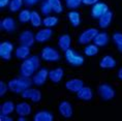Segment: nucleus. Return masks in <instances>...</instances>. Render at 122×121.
Wrapping results in <instances>:
<instances>
[{
    "label": "nucleus",
    "instance_id": "a19ab883",
    "mask_svg": "<svg viewBox=\"0 0 122 121\" xmlns=\"http://www.w3.org/2000/svg\"><path fill=\"white\" fill-rule=\"evenodd\" d=\"M117 76H118V78L120 79V80H122V67L119 68V71L117 72Z\"/></svg>",
    "mask_w": 122,
    "mask_h": 121
},
{
    "label": "nucleus",
    "instance_id": "7c9ffc66",
    "mask_svg": "<svg viewBox=\"0 0 122 121\" xmlns=\"http://www.w3.org/2000/svg\"><path fill=\"white\" fill-rule=\"evenodd\" d=\"M31 19V11L28 10H23L19 14V21L21 23H28Z\"/></svg>",
    "mask_w": 122,
    "mask_h": 121
},
{
    "label": "nucleus",
    "instance_id": "1a4fd4ad",
    "mask_svg": "<svg viewBox=\"0 0 122 121\" xmlns=\"http://www.w3.org/2000/svg\"><path fill=\"white\" fill-rule=\"evenodd\" d=\"M22 96L25 99H30L33 102H38L41 99V92L37 89L27 88L22 92Z\"/></svg>",
    "mask_w": 122,
    "mask_h": 121
},
{
    "label": "nucleus",
    "instance_id": "72a5a7b5",
    "mask_svg": "<svg viewBox=\"0 0 122 121\" xmlns=\"http://www.w3.org/2000/svg\"><path fill=\"white\" fill-rule=\"evenodd\" d=\"M65 3H66V6L71 10H76V8L80 7L82 0H65Z\"/></svg>",
    "mask_w": 122,
    "mask_h": 121
},
{
    "label": "nucleus",
    "instance_id": "a878e982",
    "mask_svg": "<svg viewBox=\"0 0 122 121\" xmlns=\"http://www.w3.org/2000/svg\"><path fill=\"white\" fill-rule=\"evenodd\" d=\"M14 110H16V107L13 101H5L0 107V112L2 115H10L13 113Z\"/></svg>",
    "mask_w": 122,
    "mask_h": 121
},
{
    "label": "nucleus",
    "instance_id": "79ce46f5",
    "mask_svg": "<svg viewBox=\"0 0 122 121\" xmlns=\"http://www.w3.org/2000/svg\"><path fill=\"white\" fill-rule=\"evenodd\" d=\"M18 120H19V121H24V120H26V119H25V116H20Z\"/></svg>",
    "mask_w": 122,
    "mask_h": 121
},
{
    "label": "nucleus",
    "instance_id": "20e7f679",
    "mask_svg": "<svg viewBox=\"0 0 122 121\" xmlns=\"http://www.w3.org/2000/svg\"><path fill=\"white\" fill-rule=\"evenodd\" d=\"M97 33H98V30L96 28H88L80 34L78 38V43L80 45H87L91 40H93Z\"/></svg>",
    "mask_w": 122,
    "mask_h": 121
},
{
    "label": "nucleus",
    "instance_id": "c85d7f7f",
    "mask_svg": "<svg viewBox=\"0 0 122 121\" xmlns=\"http://www.w3.org/2000/svg\"><path fill=\"white\" fill-rule=\"evenodd\" d=\"M84 53L86 56L92 57L94 55H96L98 53V46H96L95 44L94 45H88V46L84 49Z\"/></svg>",
    "mask_w": 122,
    "mask_h": 121
},
{
    "label": "nucleus",
    "instance_id": "dca6fc26",
    "mask_svg": "<svg viewBox=\"0 0 122 121\" xmlns=\"http://www.w3.org/2000/svg\"><path fill=\"white\" fill-rule=\"evenodd\" d=\"M63 75H64V71L61 67L54 68L49 71V78L53 83H59L62 80Z\"/></svg>",
    "mask_w": 122,
    "mask_h": 121
},
{
    "label": "nucleus",
    "instance_id": "423d86ee",
    "mask_svg": "<svg viewBox=\"0 0 122 121\" xmlns=\"http://www.w3.org/2000/svg\"><path fill=\"white\" fill-rule=\"evenodd\" d=\"M41 56L46 61H58L60 59V54L58 53V51L51 47H45L41 51Z\"/></svg>",
    "mask_w": 122,
    "mask_h": 121
},
{
    "label": "nucleus",
    "instance_id": "a211bd4d",
    "mask_svg": "<svg viewBox=\"0 0 122 121\" xmlns=\"http://www.w3.org/2000/svg\"><path fill=\"white\" fill-rule=\"evenodd\" d=\"M16 111L19 116H28L31 114L32 109L28 102H20L19 105L16 106Z\"/></svg>",
    "mask_w": 122,
    "mask_h": 121
},
{
    "label": "nucleus",
    "instance_id": "4c0bfd02",
    "mask_svg": "<svg viewBox=\"0 0 122 121\" xmlns=\"http://www.w3.org/2000/svg\"><path fill=\"white\" fill-rule=\"evenodd\" d=\"M10 0H0V7L1 8H3V7H5L6 5L10 3Z\"/></svg>",
    "mask_w": 122,
    "mask_h": 121
},
{
    "label": "nucleus",
    "instance_id": "412c9836",
    "mask_svg": "<svg viewBox=\"0 0 122 121\" xmlns=\"http://www.w3.org/2000/svg\"><path fill=\"white\" fill-rule=\"evenodd\" d=\"M1 28L7 32H14L16 30V22L13 18H5L1 21Z\"/></svg>",
    "mask_w": 122,
    "mask_h": 121
},
{
    "label": "nucleus",
    "instance_id": "2eb2a0df",
    "mask_svg": "<svg viewBox=\"0 0 122 121\" xmlns=\"http://www.w3.org/2000/svg\"><path fill=\"white\" fill-rule=\"evenodd\" d=\"M92 96H93V93H92V90H91L90 87H83L81 88L79 91L77 92V97L81 101H89L92 99Z\"/></svg>",
    "mask_w": 122,
    "mask_h": 121
},
{
    "label": "nucleus",
    "instance_id": "ea45409f",
    "mask_svg": "<svg viewBox=\"0 0 122 121\" xmlns=\"http://www.w3.org/2000/svg\"><path fill=\"white\" fill-rule=\"evenodd\" d=\"M24 2L27 4V5H33V4H35L36 2V0H24Z\"/></svg>",
    "mask_w": 122,
    "mask_h": 121
},
{
    "label": "nucleus",
    "instance_id": "6ab92c4d",
    "mask_svg": "<svg viewBox=\"0 0 122 121\" xmlns=\"http://www.w3.org/2000/svg\"><path fill=\"white\" fill-rule=\"evenodd\" d=\"M112 19H113V13L111 10H108L105 15H102V17L99 18V23L98 25L100 28H107V27H109L110 25H111V22H112Z\"/></svg>",
    "mask_w": 122,
    "mask_h": 121
},
{
    "label": "nucleus",
    "instance_id": "39448f33",
    "mask_svg": "<svg viewBox=\"0 0 122 121\" xmlns=\"http://www.w3.org/2000/svg\"><path fill=\"white\" fill-rule=\"evenodd\" d=\"M98 94L103 101H111L115 97V90L109 84H100L98 86Z\"/></svg>",
    "mask_w": 122,
    "mask_h": 121
},
{
    "label": "nucleus",
    "instance_id": "f8f14e48",
    "mask_svg": "<svg viewBox=\"0 0 122 121\" xmlns=\"http://www.w3.org/2000/svg\"><path fill=\"white\" fill-rule=\"evenodd\" d=\"M49 77V71L47 68H41L39 69L38 72H36V75L33 77V83L37 86L44 85L47 81V78Z\"/></svg>",
    "mask_w": 122,
    "mask_h": 121
},
{
    "label": "nucleus",
    "instance_id": "393cba45",
    "mask_svg": "<svg viewBox=\"0 0 122 121\" xmlns=\"http://www.w3.org/2000/svg\"><path fill=\"white\" fill-rule=\"evenodd\" d=\"M67 17H68V20L71 24L74 27H78L79 25L81 24V16H80V13L76 10H71L67 14Z\"/></svg>",
    "mask_w": 122,
    "mask_h": 121
},
{
    "label": "nucleus",
    "instance_id": "f03ea898",
    "mask_svg": "<svg viewBox=\"0 0 122 121\" xmlns=\"http://www.w3.org/2000/svg\"><path fill=\"white\" fill-rule=\"evenodd\" d=\"M31 81L28 77H23L21 76L20 78L13 79L8 82V89L14 93H22L24 90L27 88H30L31 86Z\"/></svg>",
    "mask_w": 122,
    "mask_h": 121
},
{
    "label": "nucleus",
    "instance_id": "7ed1b4c3",
    "mask_svg": "<svg viewBox=\"0 0 122 121\" xmlns=\"http://www.w3.org/2000/svg\"><path fill=\"white\" fill-rule=\"evenodd\" d=\"M65 59L72 66H81L85 61L84 57L72 49H68L67 51H65Z\"/></svg>",
    "mask_w": 122,
    "mask_h": 121
},
{
    "label": "nucleus",
    "instance_id": "c756f323",
    "mask_svg": "<svg viewBox=\"0 0 122 121\" xmlns=\"http://www.w3.org/2000/svg\"><path fill=\"white\" fill-rule=\"evenodd\" d=\"M42 24L50 28V27H54L58 24V18L57 17H52V16H49V17H46L44 20H42Z\"/></svg>",
    "mask_w": 122,
    "mask_h": 121
},
{
    "label": "nucleus",
    "instance_id": "37998d69",
    "mask_svg": "<svg viewBox=\"0 0 122 121\" xmlns=\"http://www.w3.org/2000/svg\"><path fill=\"white\" fill-rule=\"evenodd\" d=\"M36 1H38V0H36Z\"/></svg>",
    "mask_w": 122,
    "mask_h": 121
},
{
    "label": "nucleus",
    "instance_id": "2f4dec72",
    "mask_svg": "<svg viewBox=\"0 0 122 121\" xmlns=\"http://www.w3.org/2000/svg\"><path fill=\"white\" fill-rule=\"evenodd\" d=\"M24 0H10V11H18L22 6Z\"/></svg>",
    "mask_w": 122,
    "mask_h": 121
},
{
    "label": "nucleus",
    "instance_id": "9b49d317",
    "mask_svg": "<svg viewBox=\"0 0 122 121\" xmlns=\"http://www.w3.org/2000/svg\"><path fill=\"white\" fill-rule=\"evenodd\" d=\"M65 87L68 91L77 93L81 88L84 87V82L80 79H71L65 83Z\"/></svg>",
    "mask_w": 122,
    "mask_h": 121
},
{
    "label": "nucleus",
    "instance_id": "f3484780",
    "mask_svg": "<svg viewBox=\"0 0 122 121\" xmlns=\"http://www.w3.org/2000/svg\"><path fill=\"white\" fill-rule=\"evenodd\" d=\"M71 38L68 34H62L58 38V46L62 51H67L71 49Z\"/></svg>",
    "mask_w": 122,
    "mask_h": 121
},
{
    "label": "nucleus",
    "instance_id": "58836bf2",
    "mask_svg": "<svg viewBox=\"0 0 122 121\" xmlns=\"http://www.w3.org/2000/svg\"><path fill=\"white\" fill-rule=\"evenodd\" d=\"M0 119H1V121H11L13 120V118L11 117H8L7 115H2L1 114V116H0Z\"/></svg>",
    "mask_w": 122,
    "mask_h": 121
},
{
    "label": "nucleus",
    "instance_id": "f704fd0d",
    "mask_svg": "<svg viewBox=\"0 0 122 121\" xmlns=\"http://www.w3.org/2000/svg\"><path fill=\"white\" fill-rule=\"evenodd\" d=\"M51 11H53V10H52L51 5L49 4V2H48V1L44 2V3H42V5H41V13L47 16V15H50Z\"/></svg>",
    "mask_w": 122,
    "mask_h": 121
},
{
    "label": "nucleus",
    "instance_id": "9d476101",
    "mask_svg": "<svg viewBox=\"0 0 122 121\" xmlns=\"http://www.w3.org/2000/svg\"><path fill=\"white\" fill-rule=\"evenodd\" d=\"M19 41L21 45L27 47H31L35 41V36L33 35V33L29 30H25L24 32H22L19 36Z\"/></svg>",
    "mask_w": 122,
    "mask_h": 121
},
{
    "label": "nucleus",
    "instance_id": "4468645a",
    "mask_svg": "<svg viewBox=\"0 0 122 121\" xmlns=\"http://www.w3.org/2000/svg\"><path fill=\"white\" fill-rule=\"evenodd\" d=\"M52 34H53V31L48 27L45 29H41L35 34V40L38 41V43H45V41H47L51 38Z\"/></svg>",
    "mask_w": 122,
    "mask_h": 121
},
{
    "label": "nucleus",
    "instance_id": "f257e3e1",
    "mask_svg": "<svg viewBox=\"0 0 122 121\" xmlns=\"http://www.w3.org/2000/svg\"><path fill=\"white\" fill-rule=\"evenodd\" d=\"M39 65H41V60L35 55L25 59L20 67L21 76H23V77H28V78L31 77V76L34 74V71L39 67Z\"/></svg>",
    "mask_w": 122,
    "mask_h": 121
},
{
    "label": "nucleus",
    "instance_id": "c9c22d12",
    "mask_svg": "<svg viewBox=\"0 0 122 121\" xmlns=\"http://www.w3.org/2000/svg\"><path fill=\"white\" fill-rule=\"evenodd\" d=\"M7 88H8V85H6L3 81H1L0 82V96H3L6 93Z\"/></svg>",
    "mask_w": 122,
    "mask_h": 121
},
{
    "label": "nucleus",
    "instance_id": "bb28decb",
    "mask_svg": "<svg viewBox=\"0 0 122 121\" xmlns=\"http://www.w3.org/2000/svg\"><path fill=\"white\" fill-rule=\"evenodd\" d=\"M47 1L49 2V4L51 5V7H52V10H53L54 13H56V14L62 13L63 6H62V4H61L60 0H47Z\"/></svg>",
    "mask_w": 122,
    "mask_h": 121
},
{
    "label": "nucleus",
    "instance_id": "e433bc0d",
    "mask_svg": "<svg viewBox=\"0 0 122 121\" xmlns=\"http://www.w3.org/2000/svg\"><path fill=\"white\" fill-rule=\"evenodd\" d=\"M82 2L86 5H94L98 2V0H82Z\"/></svg>",
    "mask_w": 122,
    "mask_h": 121
},
{
    "label": "nucleus",
    "instance_id": "5701e85b",
    "mask_svg": "<svg viewBox=\"0 0 122 121\" xmlns=\"http://www.w3.org/2000/svg\"><path fill=\"white\" fill-rule=\"evenodd\" d=\"M99 66L102 68H113L116 66V61L113 57L107 55L100 60L99 62Z\"/></svg>",
    "mask_w": 122,
    "mask_h": 121
},
{
    "label": "nucleus",
    "instance_id": "0eeeda50",
    "mask_svg": "<svg viewBox=\"0 0 122 121\" xmlns=\"http://www.w3.org/2000/svg\"><path fill=\"white\" fill-rule=\"evenodd\" d=\"M14 50L13 44L10 41H2L0 44V57L3 60H10L11 58V52Z\"/></svg>",
    "mask_w": 122,
    "mask_h": 121
},
{
    "label": "nucleus",
    "instance_id": "4be33fe9",
    "mask_svg": "<svg viewBox=\"0 0 122 121\" xmlns=\"http://www.w3.org/2000/svg\"><path fill=\"white\" fill-rule=\"evenodd\" d=\"M93 41H94V44L96 45V46H98V47H103V46H106L107 44H108V41H109V36L108 34H107L106 32H98L96 34V36L94 37L93 39Z\"/></svg>",
    "mask_w": 122,
    "mask_h": 121
},
{
    "label": "nucleus",
    "instance_id": "aec40b11",
    "mask_svg": "<svg viewBox=\"0 0 122 121\" xmlns=\"http://www.w3.org/2000/svg\"><path fill=\"white\" fill-rule=\"evenodd\" d=\"M30 47L24 46V45H21L20 47H18L16 51H15V56L17 57L18 59H27L30 54Z\"/></svg>",
    "mask_w": 122,
    "mask_h": 121
},
{
    "label": "nucleus",
    "instance_id": "b1692460",
    "mask_svg": "<svg viewBox=\"0 0 122 121\" xmlns=\"http://www.w3.org/2000/svg\"><path fill=\"white\" fill-rule=\"evenodd\" d=\"M53 119H54L53 115L48 111H39L34 116L35 121H52Z\"/></svg>",
    "mask_w": 122,
    "mask_h": 121
},
{
    "label": "nucleus",
    "instance_id": "cd10ccee",
    "mask_svg": "<svg viewBox=\"0 0 122 121\" xmlns=\"http://www.w3.org/2000/svg\"><path fill=\"white\" fill-rule=\"evenodd\" d=\"M30 23L33 27H39L42 24L41 18L39 16L37 11H31V19H30Z\"/></svg>",
    "mask_w": 122,
    "mask_h": 121
},
{
    "label": "nucleus",
    "instance_id": "6e6552de",
    "mask_svg": "<svg viewBox=\"0 0 122 121\" xmlns=\"http://www.w3.org/2000/svg\"><path fill=\"white\" fill-rule=\"evenodd\" d=\"M109 10V6L105 2H97L92 6L91 10V15L94 19H99L102 15H105Z\"/></svg>",
    "mask_w": 122,
    "mask_h": 121
},
{
    "label": "nucleus",
    "instance_id": "ddd939ff",
    "mask_svg": "<svg viewBox=\"0 0 122 121\" xmlns=\"http://www.w3.org/2000/svg\"><path fill=\"white\" fill-rule=\"evenodd\" d=\"M58 110H59L61 116H63L64 118H71L72 116V107L71 102L68 101H61Z\"/></svg>",
    "mask_w": 122,
    "mask_h": 121
},
{
    "label": "nucleus",
    "instance_id": "473e14b6",
    "mask_svg": "<svg viewBox=\"0 0 122 121\" xmlns=\"http://www.w3.org/2000/svg\"><path fill=\"white\" fill-rule=\"evenodd\" d=\"M113 40H114L115 45L117 46L118 50L122 52V33L120 32H116L113 34Z\"/></svg>",
    "mask_w": 122,
    "mask_h": 121
}]
</instances>
